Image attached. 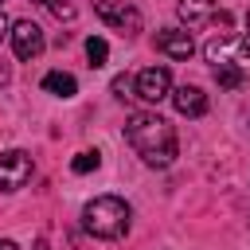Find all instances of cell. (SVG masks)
<instances>
[{
  "mask_svg": "<svg viewBox=\"0 0 250 250\" xmlns=\"http://www.w3.org/2000/svg\"><path fill=\"white\" fill-rule=\"evenodd\" d=\"M125 137L129 145L137 148V156L152 168H168L176 160V129L160 117V113H148V109H137L129 113V125H125Z\"/></svg>",
  "mask_w": 250,
  "mask_h": 250,
  "instance_id": "obj_1",
  "label": "cell"
},
{
  "mask_svg": "<svg viewBox=\"0 0 250 250\" xmlns=\"http://www.w3.org/2000/svg\"><path fill=\"white\" fill-rule=\"evenodd\" d=\"M129 219H133V211H129V203L117 199V195H98V199H90V203L82 207V227H86L94 238H105V242L121 238V234L129 230Z\"/></svg>",
  "mask_w": 250,
  "mask_h": 250,
  "instance_id": "obj_2",
  "label": "cell"
},
{
  "mask_svg": "<svg viewBox=\"0 0 250 250\" xmlns=\"http://www.w3.org/2000/svg\"><path fill=\"white\" fill-rule=\"evenodd\" d=\"M94 12H98L109 27L125 31V35H137V31H141V12H137L129 0H94Z\"/></svg>",
  "mask_w": 250,
  "mask_h": 250,
  "instance_id": "obj_3",
  "label": "cell"
},
{
  "mask_svg": "<svg viewBox=\"0 0 250 250\" xmlns=\"http://www.w3.org/2000/svg\"><path fill=\"white\" fill-rule=\"evenodd\" d=\"M31 180V156L23 148L0 152V191H20Z\"/></svg>",
  "mask_w": 250,
  "mask_h": 250,
  "instance_id": "obj_4",
  "label": "cell"
},
{
  "mask_svg": "<svg viewBox=\"0 0 250 250\" xmlns=\"http://www.w3.org/2000/svg\"><path fill=\"white\" fill-rule=\"evenodd\" d=\"M43 47H47V39H43L39 23H31V20H16L12 23V51H16V59L31 62V59L43 55Z\"/></svg>",
  "mask_w": 250,
  "mask_h": 250,
  "instance_id": "obj_5",
  "label": "cell"
},
{
  "mask_svg": "<svg viewBox=\"0 0 250 250\" xmlns=\"http://www.w3.org/2000/svg\"><path fill=\"white\" fill-rule=\"evenodd\" d=\"M137 98H145V102H164V98H172V74H168V66H145L141 74H137Z\"/></svg>",
  "mask_w": 250,
  "mask_h": 250,
  "instance_id": "obj_6",
  "label": "cell"
},
{
  "mask_svg": "<svg viewBox=\"0 0 250 250\" xmlns=\"http://www.w3.org/2000/svg\"><path fill=\"white\" fill-rule=\"evenodd\" d=\"M156 51L168 55V59H191L195 39H191V31H184V27H160V31H156Z\"/></svg>",
  "mask_w": 250,
  "mask_h": 250,
  "instance_id": "obj_7",
  "label": "cell"
},
{
  "mask_svg": "<svg viewBox=\"0 0 250 250\" xmlns=\"http://www.w3.org/2000/svg\"><path fill=\"white\" fill-rule=\"evenodd\" d=\"M172 105H176L180 117H203L207 113V94L199 86H180V90H172Z\"/></svg>",
  "mask_w": 250,
  "mask_h": 250,
  "instance_id": "obj_8",
  "label": "cell"
},
{
  "mask_svg": "<svg viewBox=\"0 0 250 250\" xmlns=\"http://www.w3.org/2000/svg\"><path fill=\"white\" fill-rule=\"evenodd\" d=\"M180 20L188 23V27H203V23H211V16L219 12L215 8V0H180Z\"/></svg>",
  "mask_w": 250,
  "mask_h": 250,
  "instance_id": "obj_9",
  "label": "cell"
},
{
  "mask_svg": "<svg viewBox=\"0 0 250 250\" xmlns=\"http://www.w3.org/2000/svg\"><path fill=\"white\" fill-rule=\"evenodd\" d=\"M215 82L223 90H238L246 82V62H234V59H215Z\"/></svg>",
  "mask_w": 250,
  "mask_h": 250,
  "instance_id": "obj_10",
  "label": "cell"
},
{
  "mask_svg": "<svg viewBox=\"0 0 250 250\" xmlns=\"http://www.w3.org/2000/svg\"><path fill=\"white\" fill-rule=\"evenodd\" d=\"M43 90L55 94V98H74V94H78V82H74V74H66V70H51V74L43 78Z\"/></svg>",
  "mask_w": 250,
  "mask_h": 250,
  "instance_id": "obj_11",
  "label": "cell"
},
{
  "mask_svg": "<svg viewBox=\"0 0 250 250\" xmlns=\"http://www.w3.org/2000/svg\"><path fill=\"white\" fill-rule=\"evenodd\" d=\"M86 59H90V66H105V59H109V43H105L102 35H90V39H86Z\"/></svg>",
  "mask_w": 250,
  "mask_h": 250,
  "instance_id": "obj_12",
  "label": "cell"
},
{
  "mask_svg": "<svg viewBox=\"0 0 250 250\" xmlns=\"http://www.w3.org/2000/svg\"><path fill=\"white\" fill-rule=\"evenodd\" d=\"M98 160H102L98 152H78V156L70 160V172H78V176H86V172H94V168H98Z\"/></svg>",
  "mask_w": 250,
  "mask_h": 250,
  "instance_id": "obj_13",
  "label": "cell"
},
{
  "mask_svg": "<svg viewBox=\"0 0 250 250\" xmlns=\"http://www.w3.org/2000/svg\"><path fill=\"white\" fill-rule=\"evenodd\" d=\"M113 94L125 102V98H137V78H129V74H117L113 78Z\"/></svg>",
  "mask_w": 250,
  "mask_h": 250,
  "instance_id": "obj_14",
  "label": "cell"
},
{
  "mask_svg": "<svg viewBox=\"0 0 250 250\" xmlns=\"http://www.w3.org/2000/svg\"><path fill=\"white\" fill-rule=\"evenodd\" d=\"M59 20H74V4H66V0H55V4H47Z\"/></svg>",
  "mask_w": 250,
  "mask_h": 250,
  "instance_id": "obj_15",
  "label": "cell"
},
{
  "mask_svg": "<svg viewBox=\"0 0 250 250\" xmlns=\"http://www.w3.org/2000/svg\"><path fill=\"white\" fill-rule=\"evenodd\" d=\"M4 39H12V20L0 12V43H4Z\"/></svg>",
  "mask_w": 250,
  "mask_h": 250,
  "instance_id": "obj_16",
  "label": "cell"
},
{
  "mask_svg": "<svg viewBox=\"0 0 250 250\" xmlns=\"http://www.w3.org/2000/svg\"><path fill=\"white\" fill-rule=\"evenodd\" d=\"M8 82H12V66H8V62H4V59H0V90H4V86H8Z\"/></svg>",
  "mask_w": 250,
  "mask_h": 250,
  "instance_id": "obj_17",
  "label": "cell"
},
{
  "mask_svg": "<svg viewBox=\"0 0 250 250\" xmlns=\"http://www.w3.org/2000/svg\"><path fill=\"white\" fill-rule=\"evenodd\" d=\"M242 51H246V59H250V12H246V35H242Z\"/></svg>",
  "mask_w": 250,
  "mask_h": 250,
  "instance_id": "obj_18",
  "label": "cell"
},
{
  "mask_svg": "<svg viewBox=\"0 0 250 250\" xmlns=\"http://www.w3.org/2000/svg\"><path fill=\"white\" fill-rule=\"evenodd\" d=\"M0 250H20V246H16L12 238H0Z\"/></svg>",
  "mask_w": 250,
  "mask_h": 250,
  "instance_id": "obj_19",
  "label": "cell"
},
{
  "mask_svg": "<svg viewBox=\"0 0 250 250\" xmlns=\"http://www.w3.org/2000/svg\"><path fill=\"white\" fill-rule=\"evenodd\" d=\"M35 4H55V0H35Z\"/></svg>",
  "mask_w": 250,
  "mask_h": 250,
  "instance_id": "obj_20",
  "label": "cell"
},
{
  "mask_svg": "<svg viewBox=\"0 0 250 250\" xmlns=\"http://www.w3.org/2000/svg\"><path fill=\"white\" fill-rule=\"evenodd\" d=\"M0 4H4V0H0Z\"/></svg>",
  "mask_w": 250,
  "mask_h": 250,
  "instance_id": "obj_21",
  "label": "cell"
}]
</instances>
